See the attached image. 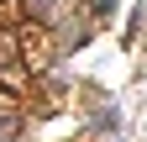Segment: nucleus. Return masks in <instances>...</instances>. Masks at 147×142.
Listing matches in <instances>:
<instances>
[{"label": "nucleus", "mask_w": 147, "mask_h": 142, "mask_svg": "<svg viewBox=\"0 0 147 142\" xmlns=\"http://www.w3.org/2000/svg\"><path fill=\"white\" fill-rule=\"evenodd\" d=\"M16 137H21V121H16V116H0V142H16Z\"/></svg>", "instance_id": "nucleus-1"}, {"label": "nucleus", "mask_w": 147, "mask_h": 142, "mask_svg": "<svg viewBox=\"0 0 147 142\" xmlns=\"http://www.w3.org/2000/svg\"><path fill=\"white\" fill-rule=\"evenodd\" d=\"M89 5H95V16H110V5H116V0H89Z\"/></svg>", "instance_id": "nucleus-2"}]
</instances>
